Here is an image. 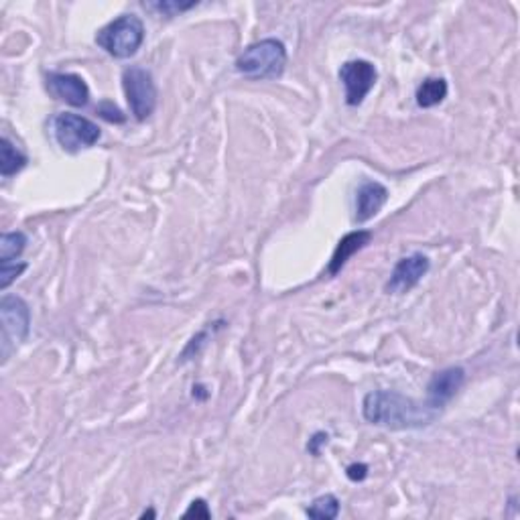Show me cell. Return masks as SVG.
<instances>
[{"instance_id": "7a4b0ae2", "label": "cell", "mask_w": 520, "mask_h": 520, "mask_svg": "<svg viewBox=\"0 0 520 520\" xmlns=\"http://www.w3.org/2000/svg\"><path fill=\"white\" fill-rule=\"evenodd\" d=\"M286 67V49L277 39H262L240 53L236 72L251 80H277Z\"/></svg>"}, {"instance_id": "44dd1931", "label": "cell", "mask_w": 520, "mask_h": 520, "mask_svg": "<svg viewBox=\"0 0 520 520\" xmlns=\"http://www.w3.org/2000/svg\"><path fill=\"white\" fill-rule=\"evenodd\" d=\"M368 476V465L366 463H354L348 468V478L352 480V482H362L364 478Z\"/></svg>"}, {"instance_id": "277c9868", "label": "cell", "mask_w": 520, "mask_h": 520, "mask_svg": "<svg viewBox=\"0 0 520 520\" xmlns=\"http://www.w3.org/2000/svg\"><path fill=\"white\" fill-rule=\"evenodd\" d=\"M0 320H3L0 348H3V362H6L9 356L29 338L31 309L21 297L6 295V297L0 301Z\"/></svg>"}, {"instance_id": "30bf717a", "label": "cell", "mask_w": 520, "mask_h": 520, "mask_svg": "<svg viewBox=\"0 0 520 520\" xmlns=\"http://www.w3.org/2000/svg\"><path fill=\"white\" fill-rule=\"evenodd\" d=\"M45 85H48L49 94L57 100H64L69 106L82 108L88 104L90 88L84 82V77L75 74H48L45 77Z\"/></svg>"}, {"instance_id": "8fae6325", "label": "cell", "mask_w": 520, "mask_h": 520, "mask_svg": "<svg viewBox=\"0 0 520 520\" xmlns=\"http://www.w3.org/2000/svg\"><path fill=\"white\" fill-rule=\"evenodd\" d=\"M388 201V189L378 181H366L360 185L358 193H356V216L354 220L364 224L375 218V216L384 207Z\"/></svg>"}, {"instance_id": "e0dca14e", "label": "cell", "mask_w": 520, "mask_h": 520, "mask_svg": "<svg viewBox=\"0 0 520 520\" xmlns=\"http://www.w3.org/2000/svg\"><path fill=\"white\" fill-rule=\"evenodd\" d=\"M198 3H173V0H165V3H154V4H149L153 11H157L161 14H165V17H175L177 13H185V11H189L196 6Z\"/></svg>"}, {"instance_id": "52a82bcc", "label": "cell", "mask_w": 520, "mask_h": 520, "mask_svg": "<svg viewBox=\"0 0 520 520\" xmlns=\"http://www.w3.org/2000/svg\"><path fill=\"white\" fill-rule=\"evenodd\" d=\"M339 80L344 82L346 88V104L348 106H360L364 98L370 94L378 80L376 67L366 59H354L346 61L339 69Z\"/></svg>"}, {"instance_id": "7402d4cb", "label": "cell", "mask_w": 520, "mask_h": 520, "mask_svg": "<svg viewBox=\"0 0 520 520\" xmlns=\"http://www.w3.org/2000/svg\"><path fill=\"white\" fill-rule=\"evenodd\" d=\"M317 444H328V436H325V433H317V436L312 439V444L307 445V449L313 455H320V449H317Z\"/></svg>"}, {"instance_id": "5bb4252c", "label": "cell", "mask_w": 520, "mask_h": 520, "mask_svg": "<svg viewBox=\"0 0 520 520\" xmlns=\"http://www.w3.org/2000/svg\"><path fill=\"white\" fill-rule=\"evenodd\" d=\"M25 167H27L25 154H22L17 146H13L9 138L4 137L3 141H0V173H3V177H13Z\"/></svg>"}, {"instance_id": "4fadbf2b", "label": "cell", "mask_w": 520, "mask_h": 520, "mask_svg": "<svg viewBox=\"0 0 520 520\" xmlns=\"http://www.w3.org/2000/svg\"><path fill=\"white\" fill-rule=\"evenodd\" d=\"M447 96V82L444 77H429L417 88V104L421 108H433L441 104Z\"/></svg>"}, {"instance_id": "9c48e42d", "label": "cell", "mask_w": 520, "mask_h": 520, "mask_svg": "<svg viewBox=\"0 0 520 520\" xmlns=\"http://www.w3.org/2000/svg\"><path fill=\"white\" fill-rule=\"evenodd\" d=\"M465 383V370L462 366H452L437 372L427 386V405L436 410L444 409L457 392L462 391Z\"/></svg>"}, {"instance_id": "ac0fdd59", "label": "cell", "mask_w": 520, "mask_h": 520, "mask_svg": "<svg viewBox=\"0 0 520 520\" xmlns=\"http://www.w3.org/2000/svg\"><path fill=\"white\" fill-rule=\"evenodd\" d=\"M25 269H27L25 262H21V265H13V262H9V265L0 267V289H6V286H9Z\"/></svg>"}, {"instance_id": "5b68a950", "label": "cell", "mask_w": 520, "mask_h": 520, "mask_svg": "<svg viewBox=\"0 0 520 520\" xmlns=\"http://www.w3.org/2000/svg\"><path fill=\"white\" fill-rule=\"evenodd\" d=\"M122 88L127 94L130 112L137 120H146L157 108V85L153 74L143 67H128L122 74Z\"/></svg>"}, {"instance_id": "6da1fadb", "label": "cell", "mask_w": 520, "mask_h": 520, "mask_svg": "<svg viewBox=\"0 0 520 520\" xmlns=\"http://www.w3.org/2000/svg\"><path fill=\"white\" fill-rule=\"evenodd\" d=\"M439 413L441 410L427 405V401L419 402L394 391L368 392L362 402L364 419L391 431L421 429L436 421Z\"/></svg>"}, {"instance_id": "8992f818", "label": "cell", "mask_w": 520, "mask_h": 520, "mask_svg": "<svg viewBox=\"0 0 520 520\" xmlns=\"http://www.w3.org/2000/svg\"><path fill=\"white\" fill-rule=\"evenodd\" d=\"M53 133H56L57 143L69 153H77L80 149H88L100 141V128L84 116L77 114H57L53 120Z\"/></svg>"}, {"instance_id": "ffe728a7", "label": "cell", "mask_w": 520, "mask_h": 520, "mask_svg": "<svg viewBox=\"0 0 520 520\" xmlns=\"http://www.w3.org/2000/svg\"><path fill=\"white\" fill-rule=\"evenodd\" d=\"M183 516H185V518L196 516V518H206V520H207V518H212V512H209L206 500H193V502L189 504V508L185 510Z\"/></svg>"}, {"instance_id": "2e32d148", "label": "cell", "mask_w": 520, "mask_h": 520, "mask_svg": "<svg viewBox=\"0 0 520 520\" xmlns=\"http://www.w3.org/2000/svg\"><path fill=\"white\" fill-rule=\"evenodd\" d=\"M307 516L320 518V520H333L339 515V500L333 494H323L320 498L312 502V507L307 510Z\"/></svg>"}, {"instance_id": "ba28073f", "label": "cell", "mask_w": 520, "mask_h": 520, "mask_svg": "<svg viewBox=\"0 0 520 520\" xmlns=\"http://www.w3.org/2000/svg\"><path fill=\"white\" fill-rule=\"evenodd\" d=\"M429 267H431L429 259H427V256L421 252L405 256V259H401L397 262V267H394L392 275L384 286V291L391 295L409 293L413 286L421 283V278L427 273H429Z\"/></svg>"}, {"instance_id": "3957f363", "label": "cell", "mask_w": 520, "mask_h": 520, "mask_svg": "<svg viewBox=\"0 0 520 520\" xmlns=\"http://www.w3.org/2000/svg\"><path fill=\"white\" fill-rule=\"evenodd\" d=\"M145 41V25L137 14H122V17L108 22L98 31L96 43L108 56L116 59H128L141 49Z\"/></svg>"}, {"instance_id": "d6986e66", "label": "cell", "mask_w": 520, "mask_h": 520, "mask_svg": "<svg viewBox=\"0 0 520 520\" xmlns=\"http://www.w3.org/2000/svg\"><path fill=\"white\" fill-rule=\"evenodd\" d=\"M98 114L108 122H124V114L112 102H102L98 106Z\"/></svg>"}, {"instance_id": "9a60e30c", "label": "cell", "mask_w": 520, "mask_h": 520, "mask_svg": "<svg viewBox=\"0 0 520 520\" xmlns=\"http://www.w3.org/2000/svg\"><path fill=\"white\" fill-rule=\"evenodd\" d=\"M27 246V236L22 232H6L0 238V265H9L22 254Z\"/></svg>"}, {"instance_id": "7c38bea8", "label": "cell", "mask_w": 520, "mask_h": 520, "mask_svg": "<svg viewBox=\"0 0 520 520\" xmlns=\"http://www.w3.org/2000/svg\"><path fill=\"white\" fill-rule=\"evenodd\" d=\"M370 240H372V234L368 230H356V232H350V234H346L339 240L336 251H333L331 254L328 273L331 277H336L339 270L348 265V260H350L356 252H360L362 248H366L370 244Z\"/></svg>"}]
</instances>
